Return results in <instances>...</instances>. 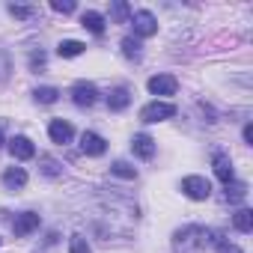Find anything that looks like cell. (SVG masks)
Returning a JSON list of instances; mask_svg holds the SVG:
<instances>
[{"label":"cell","mask_w":253,"mask_h":253,"mask_svg":"<svg viewBox=\"0 0 253 253\" xmlns=\"http://www.w3.org/2000/svg\"><path fill=\"white\" fill-rule=\"evenodd\" d=\"M209 244V229L203 226H182L173 235V253H203V247Z\"/></svg>","instance_id":"6da1fadb"},{"label":"cell","mask_w":253,"mask_h":253,"mask_svg":"<svg viewBox=\"0 0 253 253\" xmlns=\"http://www.w3.org/2000/svg\"><path fill=\"white\" fill-rule=\"evenodd\" d=\"M173 116H176V104H170V101H149L140 110V122H164Z\"/></svg>","instance_id":"7a4b0ae2"},{"label":"cell","mask_w":253,"mask_h":253,"mask_svg":"<svg viewBox=\"0 0 253 253\" xmlns=\"http://www.w3.org/2000/svg\"><path fill=\"white\" fill-rule=\"evenodd\" d=\"M182 194L188 200H209L211 197V185L206 176H185L182 179Z\"/></svg>","instance_id":"3957f363"},{"label":"cell","mask_w":253,"mask_h":253,"mask_svg":"<svg viewBox=\"0 0 253 253\" xmlns=\"http://www.w3.org/2000/svg\"><path fill=\"white\" fill-rule=\"evenodd\" d=\"M72 101H75L78 107H92V104L98 101V89H95V84H89V81H78V84L72 86Z\"/></svg>","instance_id":"277c9868"},{"label":"cell","mask_w":253,"mask_h":253,"mask_svg":"<svg viewBox=\"0 0 253 253\" xmlns=\"http://www.w3.org/2000/svg\"><path fill=\"white\" fill-rule=\"evenodd\" d=\"M131 24H134V33H137L140 39H146V36H155V33H158V21H155V15H152V12H146V9L131 12Z\"/></svg>","instance_id":"5b68a950"},{"label":"cell","mask_w":253,"mask_h":253,"mask_svg":"<svg viewBox=\"0 0 253 253\" xmlns=\"http://www.w3.org/2000/svg\"><path fill=\"white\" fill-rule=\"evenodd\" d=\"M39 223H42V217H39L36 211H21V214L12 220V232H15V238H27L30 232L39 229Z\"/></svg>","instance_id":"8992f818"},{"label":"cell","mask_w":253,"mask_h":253,"mask_svg":"<svg viewBox=\"0 0 253 253\" xmlns=\"http://www.w3.org/2000/svg\"><path fill=\"white\" fill-rule=\"evenodd\" d=\"M81 152L89 155V158H98V155L107 152V140L101 134H95V131H84L81 134Z\"/></svg>","instance_id":"52a82bcc"},{"label":"cell","mask_w":253,"mask_h":253,"mask_svg":"<svg viewBox=\"0 0 253 253\" xmlns=\"http://www.w3.org/2000/svg\"><path fill=\"white\" fill-rule=\"evenodd\" d=\"M211 167H214V176L223 182V185H229V182H235V170H232V158L226 155V152H214V158H211Z\"/></svg>","instance_id":"ba28073f"},{"label":"cell","mask_w":253,"mask_h":253,"mask_svg":"<svg viewBox=\"0 0 253 253\" xmlns=\"http://www.w3.org/2000/svg\"><path fill=\"white\" fill-rule=\"evenodd\" d=\"M48 134H51V140H54V143L66 146V143H72V137H75V128H72V122H66V119H51V125H48Z\"/></svg>","instance_id":"9c48e42d"},{"label":"cell","mask_w":253,"mask_h":253,"mask_svg":"<svg viewBox=\"0 0 253 253\" xmlns=\"http://www.w3.org/2000/svg\"><path fill=\"white\" fill-rule=\"evenodd\" d=\"M176 89H179V81L173 75H155V78H149V92L152 95H176Z\"/></svg>","instance_id":"30bf717a"},{"label":"cell","mask_w":253,"mask_h":253,"mask_svg":"<svg viewBox=\"0 0 253 253\" xmlns=\"http://www.w3.org/2000/svg\"><path fill=\"white\" fill-rule=\"evenodd\" d=\"M9 152H12V158H18V161H30V158L36 155V146H33V140H30V137L15 134V137L9 140Z\"/></svg>","instance_id":"8fae6325"},{"label":"cell","mask_w":253,"mask_h":253,"mask_svg":"<svg viewBox=\"0 0 253 253\" xmlns=\"http://www.w3.org/2000/svg\"><path fill=\"white\" fill-rule=\"evenodd\" d=\"M128 104H131V89H128V86H116V89H110V95H107V107H110L113 113L125 110Z\"/></svg>","instance_id":"7c38bea8"},{"label":"cell","mask_w":253,"mask_h":253,"mask_svg":"<svg viewBox=\"0 0 253 253\" xmlns=\"http://www.w3.org/2000/svg\"><path fill=\"white\" fill-rule=\"evenodd\" d=\"M131 152H134L137 158L149 161V158L155 155V140H152L149 134H134V140H131Z\"/></svg>","instance_id":"4fadbf2b"},{"label":"cell","mask_w":253,"mask_h":253,"mask_svg":"<svg viewBox=\"0 0 253 253\" xmlns=\"http://www.w3.org/2000/svg\"><path fill=\"white\" fill-rule=\"evenodd\" d=\"M3 185H6V191H21L27 185V170L24 167H9L3 173Z\"/></svg>","instance_id":"5bb4252c"},{"label":"cell","mask_w":253,"mask_h":253,"mask_svg":"<svg viewBox=\"0 0 253 253\" xmlns=\"http://www.w3.org/2000/svg\"><path fill=\"white\" fill-rule=\"evenodd\" d=\"M39 170H42V176H48V179H60V176H63V164H60L57 158H51V155H39Z\"/></svg>","instance_id":"9a60e30c"},{"label":"cell","mask_w":253,"mask_h":253,"mask_svg":"<svg viewBox=\"0 0 253 253\" xmlns=\"http://www.w3.org/2000/svg\"><path fill=\"white\" fill-rule=\"evenodd\" d=\"M81 24H84L89 33H95V36H101V33H104V15H98V12H92V9L81 15Z\"/></svg>","instance_id":"2e32d148"},{"label":"cell","mask_w":253,"mask_h":253,"mask_svg":"<svg viewBox=\"0 0 253 253\" xmlns=\"http://www.w3.org/2000/svg\"><path fill=\"white\" fill-rule=\"evenodd\" d=\"M84 48H86V45H84V42H78V39H63V42H60V48H57V54L69 60V57H81V54H84Z\"/></svg>","instance_id":"e0dca14e"},{"label":"cell","mask_w":253,"mask_h":253,"mask_svg":"<svg viewBox=\"0 0 253 253\" xmlns=\"http://www.w3.org/2000/svg\"><path fill=\"white\" fill-rule=\"evenodd\" d=\"M232 226H235L238 232H250V229H253V211H250V209H238V211L232 214Z\"/></svg>","instance_id":"ac0fdd59"},{"label":"cell","mask_w":253,"mask_h":253,"mask_svg":"<svg viewBox=\"0 0 253 253\" xmlns=\"http://www.w3.org/2000/svg\"><path fill=\"white\" fill-rule=\"evenodd\" d=\"M244 197H247V185L244 182H229L226 185V194H223L226 203H241Z\"/></svg>","instance_id":"d6986e66"},{"label":"cell","mask_w":253,"mask_h":253,"mask_svg":"<svg viewBox=\"0 0 253 253\" xmlns=\"http://www.w3.org/2000/svg\"><path fill=\"white\" fill-rule=\"evenodd\" d=\"M110 173L119 176V179H137V170H134L128 161H113V164H110Z\"/></svg>","instance_id":"ffe728a7"},{"label":"cell","mask_w":253,"mask_h":253,"mask_svg":"<svg viewBox=\"0 0 253 253\" xmlns=\"http://www.w3.org/2000/svg\"><path fill=\"white\" fill-rule=\"evenodd\" d=\"M140 48H143V45H140L137 39H131V36H125V39H122V54L128 57V60H140V54H143Z\"/></svg>","instance_id":"44dd1931"},{"label":"cell","mask_w":253,"mask_h":253,"mask_svg":"<svg viewBox=\"0 0 253 253\" xmlns=\"http://www.w3.org/2000/svg\"><path fill=\"white\" fill-rule=\"evenodd\" d=\"M33 98H36L39 104H54V101L60 98V89H54V86H39V89L33 92Z\"/></svg>","instance_id":"7402d4cb"},{"label":"cell","mask_w":253,"mask_h":253,"mask_svg":"<svg viewBox=\"0 0 253 253\" xmlns=\"http://www.w3.org/2000/svg\"><path fill=\"white\" fill-rule=\"evenodd\" d=\"M69 253H92V247L84 235H72L69 238Z\"/></svg>","instance_id":"603a6c76"},{"label":"cell","mask_w":253,"mask_h":253,"mask_svg":"<svg viewBox=\"0 0 253 253\" xmlns=\"http://www.w3.org/2000/svg\"><path fill=\"white\" fill-rule=\"evenodd\" d=\"M110 18L113 21H125V18H131V9L125 6V3H113L110 6Z\"/></svg>","instance_id":"cb8c5ba5"},{"label":"cell","mask_w":253,"mask_h":253,"mask_svg":"<svg viewBox=\"0 0 253 253\" xmlns=\"http://www.w3.org/2000/svg\"><path fill=\"white\" fill-rule=\"evenodd\" d=\"M36 9L33 6H21V3H9V15H15V18H30Z\"/></svg>","instance_id":"d4e9b609"},{"label":"cell","mask_w":253,"mask_h":253,"mask_svg":"<svg viewBox=\"0 0 253 253\" xmlns=\"http://www.w3.org/2000/svg\"><path fill=\"white\" fill-rule=\"evenodd\" d=\"M51 9L60 12V15H69V12H75V3H72V0H69V3H60V0H57V3H51Z\"/></svg>","instance_id":"484cf974"},{"label":"cell","mask_w":253,"mask_h":253,"mask_svg":"<svg viewBox=\"0 0 253 253\" xmlns=\"http://www.w3.org/2000/svg\"><path fill=\"white\" fill-rule=\"evenodd\" d=\"M244 143H253V125L250 122L244 125Z\"/></svg>","instance_id":"4316f807"},{"label":"cell","mask_w":253,"mask_h":253,"mask_svg":"<svg viewBox=\"0 0 253 253\" xmlns=\"http://www.w3.org/2000/svg\"><path fill=\"white\" fill-rule=\"evenodd\" d=\"M0 146H3V131H0Z\"/></svg>","instance_id":"83f0119b"}]
</instances>
